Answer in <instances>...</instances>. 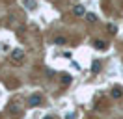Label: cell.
<instances>
[{"label": "cell", "mask_w": 123, "mask_h": 119, "mask_svg": "<svg viewBox=\"0 0 123 119\" xmlns=\"http://www.w3.org/2000/svg\"><path fill=\"white\" fill-rule=\"evenodd\" d=\"M86 19H88L90 22H95V21H97V15H95V13H86Z\"/></svg>", "instance_id": "5"}, {"label": "cell", "mask_w": 123, "mask_h": 119, "mask_svg": "<svg viewBox=\"0 0 123 119\" xmlns=\"http://www.w3.org/2000/svg\"><path fill=\"white\" fill-rule=\"evenodd\" d=\"M39 101H41V97H39V95H32L28 102H30V106H37V102H39Z\"/></svg>", "instance_id": "2"}, {"label": "cell", "mask_w": 123, "mask_h": 119, "mask_svg": "<svg viewBox=\"0 0 123 119\" xmlns=\"http://www.w3.org/2000/svg\"><path fill=\"white\" fill-rule=\"evenodd\" d=\"M11 58H13V61H15V63H21V61H23V58H24V52H23V50H13Z\"/></svg>", "instance_id": "1"}, {"label": "cell", "mask_w": 123, "mask_h": 119, "mask_svg": "<svg viewBox=\"0 0 123 119\" xmlns=\"http://www.w3.org/2000/svg\"><path fill=\"white\" fill-rule=\"evenodd\" d=\"M54 43H56V45H63V43H65V37H56Z\"/></svg>", "instance_id": "7"}, {"label": "cell", "mask_w": 123, "mask_h": 119, "mask_svg": "<svg viewBox=\"0 0 123 119\" xmlns=\"http://www.w3.org/2000/svg\"><path fill=\"white\" fill-rule=\"evenodd\" d=\"M9 112H11V113H17V112H19V108H17V106H11V108H9Z\"/></svg>", "instance_id": "9"}, {"label": "cell", "mask_w": 123, "mask_h": 119, "mask_svg": "<svg viewBox=\"0 0 123 119\" xmlns=\"http://www.w3.org/2000/svg\"><path fill=\"white\" fill-rule=\"evenodd\" d=\"M62 82L63 84H71V76H62Z\"/></svg>", "instance_id": "8"}, {"label": "cell", "mask_w": 123, "mask_h": 119, "mask_svg": "<svg viewBox=\"0 0 123 119\" xmlns=\"http://www.w3.org/2000/svg\"><path fill=\"white\" fill-rule=\"evenodd\" d=\"M45 119H54V117H50V115H47V117H45Z\"/></svg>", "instance_id": "11"}, {"label": "cell", "mask_w": 123, "mask_h": 119, "mask_svg": "<svg viewBox=\"0 0 123 119\" xmlns=\"http://www.w3.org/2000/svg\"><path fill=\"white\" fill-rule=\"evenodd\" d=\"M95 47H97V48H103V50H105V48H106V43H105V41H95Z\"/></svg>", "instance_id": "6"}, {"label": "cell", "mask_w": 123, "mask_h": 119, "mask_svg": "<svg viewBox=\"0 0 123 119\" xmlns=\"http://www.w3.org/2000/svg\"><path fill=\"white\" fill-rule=\"evenodd\" d=\"M73 13L78 15V17H82V15H84V6H77L75 9H73Z\"/></svg>", "instance_id": "3"}, {"label": "cell", "mask_w": 123, "mask_h": 119, "mask_svg": "<svg viewBox=\"0 0 123 119\" xmlns=\"http://www.w3.org/2000/svg\"><path fill=\"white\" fill-rule=\"evenodd\" d=\"M123 93H121V89L119 88H116V89H112V97H116V99H119V97H121Z\"/></svg>", "instance_id": "4"}, {"label": "cell", "mask_w": 123, "mask_h": 119, "mask_svg": "<svg viewBox=\"0 0 123 119\" xmlns=\"http://www.w3.org/2000/svg\"><path fill=\"white\" fill-rule=\"evenodd\" d=\"M26 6H28V7H34V6H36V4H34L32 0H26Z\"/></svg>", "instance_id": "10"}]
</instances>
